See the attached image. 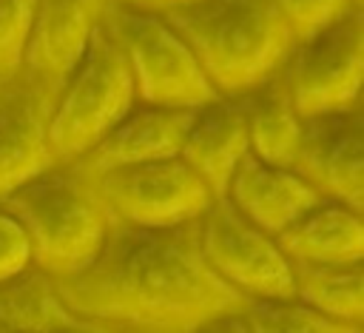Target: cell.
Listing matches in <instances>:
<instances>
[{"mask_svg": "<svg viewBox=\"0 0 364 333\" xmlns=\"http://www.w3.org/2000/svg\"><path fill=\"white\" fill-rule=\"evenodd\" d=\"M63 302L94 330L196 333L245 307L199 245V219L139 228L114 222L97 256L54 279Z\"/></svg>", "mask_w": 364, "mask_h": 333, "instance_id": "6da1fadb", "label": "cell"}, {"mask_svg": "<svg viewBox=\"0 0 364 333\" xmlns=\"http://www.w3.org/2000/svg\"><path fill=\"white\" fill-rule=\"evenodd\" d=\"M219 97H242L273 77L296 37L267 0H188L162 11Z\"/></svg>", "mask_w": 364, "mask_h": 333, "instance_id": "7a4b0ae2", "label": "cell"}, {"mask_svg": "<svg viewBox=\"0 0 364 333\" xmlns=\"http://www.w3.org/2000/svg\"><path fill=\"white\" fill-rule=\"evenodd\" d=\"M0 202L23 222L34 265L54 279L85 268L114 225L94 179L74 162H54Z\"/></svg>", "mask_w": 364, "mask_h": 333, "instance_id": "3957f363", "label": "cell"}, {"mask_svg": "<svg viewBox=\"0 0 364 333\" xmlns=\"http://www.w3.org/2000/svg\"><path fill=\"white\" fill-rule=\"evenodd\" d=\"M134 102L136 85L128 60L102 20L82 57L57 85L48 114V145L54 159L74 162L82 157Z\"/></svg>", "mask_w": 364, "mask_h": 333, "instance_id": "277c9868", "label": "cell"}, {"mask_svg": "<svg viewBox=\"0 0 364 333\" xmlns=\"http://www.w3.org/2000/svg\"><path fill=\"white\" fill-rule=\"evenodd\" d=\"M105 26L128 60L136 100L171 108H199L219 97L165 14L111 0Z\"/></svg>", "mask_w": 364, "mask_h": 333, "instance_id": "5b68a950", "label": "cell"}, {"mask_svg": "<svg viewBox=\"0 0 364 333\" xmlns=\"http://www.w3.org/2000/svg\"><path fill=\"white\" fill-rule=\"evenodd\" d=\"M279 74L301 117L358 108L364 83V6L296 40Z\"/></svg>", "mask_w": 364, "mask_h": 333, "instance_id": "8992f818", "label": "cell"}, {"mask_svg": "<svg viewBox=\"0 0 364 333\" xmlns=\"http://www.w3.org/2000/svg\"><path fill=\"white\" fill-rule=\"evenodd\" d=\"M94 185L114 222L139 228L193 222L216 199L202 176L179 154L111 168L94 176Z\"/></svg>", "mask_w": 364, "mask_h": 333, "instance_id": "52a82bcc", "label": "cell"}, {"mask_svg": "<svg viewBox=\"0 0 364 333\" xmlns=\"http://www.w3.org/2000/svg\"><path fill=\"white\" fill-rule=\"evenodd\" d=\"M199 245L213 273L245 299L290 296L293 262L279 239L216 196L199 216Z\"/></svg>", "mask_w": 364, "mask_h": 333, "instance_id": "ba28073f", "label": "cell"}, {"mask_svg": "<svg viewBox=\"0 0 364 333\" xmlns=\"http://www.w3.org/2000/svg\"><path fill=\"white\" fill-rule=\"evenodd\" d=\"M54 94L57 83L26 65L0 80V199L57 162L48 145Z\"/></svg>", "mask_w": 364, "mask_h": 333, "instance_id": "9c48e42d", "label": "cell"}, {"mask_svg": "<svg viewBox=\"0 0 364 333\" xmlns=\"http://www.w3.org/2000/svg\"><path fill=\"white\" fill-rule=\"evenodd\" d=\"M364 117L361 105L304 117L301 142L290 168L321 196L364 208Z\"/></svg>", "mask_w": 364, "mask_h": 333, "instance_id": "30bf717a", "label": "cell"}, {"mask_svg": "<svg viewBox=\"0 0 364 333\" xmlns=\"http://www.w3.org/2000/svg\"><path fill=\"white\" fill-rule=\"evenodd\" d=\"M193 108H171L136 100L74 165L85 176H100L111 168L176 157Z\"/></svg>", "mask_w": 364, "mask_h": 333, "instance_id": "8fae6325", "label": "cell"}, {"mask_svg": "<svg viewBox=\"0 0 364 333\" xmlns=\"http://www.w3.org/2000/svg\"><path fill=\"white\" fill-rule=\"evenodd\" d=\"M108 3L111 0H34L23 65L60 85L105 20Z\"/></svg>", "mask_w": 364, "mask_h": 333, "instance_id": "7c38bea8", "label": "cell"}, {"mask_svg": "<svg viewBox=\"0 0 364 333\" xmlns=\"http://www.w3.org/2000/svg\"><path fill=\"white\" fill-rule=\"evenodd\" d=\"M222 196L273 236L321 199V194L290 165H273L253 154L236 165Z\"/></svg>", "mask_w": 364, "mask_h": 333, "instance_id": "4fadbf2b", "label": "cell"}, {"mask_svg": "<svg viewBox=\"0 0 364 333\" xmlns=\"http://www.w3.org/2000/svg\"><path fill=\"white\" fill-rule=\"evenodd\" d=\"M247 154V122L239 97H216L193 108L179 157L202 176L213 196L225 194L228 179Z\"/></svg>", "mask_w": 364, "mask_h": 333, "instance_id": "5bb4252c", "label": "cell"}, {"mask_svg": "<svg viewBox=\"0 0 364 333\" xmlns=\"http://www.w3.org/2000/svg\"><path fill=\"white\" fill-rule=\"evenodd\" d=\"M364 208L338 199H316L301 216L276 233L290 262H353L364 259Z\"/></svg>", "mask_w": 364, "mask_h": 333, "instance_id": "9a60e30c", "label": "cell"}, {"mask_svg": "<svg viewBox=\"0 0 364 333\" xmlns=\"http://www.w3.org/2000/svg\"><path fill=\"white\" fill-rule=\"evenodd\" d=\"M239 102L245 108L250 154L273 165H290L301 142L304 117L296 111L282 74L276 71L262 85L242 94Z\"/></svg>", "mask_w": 364, "mask_h": 333, "instance_id": "2e32d148", "label": "cell"}, {"mask_svg": "<svg viewBox=\"0 0 364 333\" xmlns=\"http://www.w3.org/2000/svg\"><path fill=\"white\" fill-rule=\"evenodd\" d=\"M0 327L31 330H94L60 296L54 276L28 265L26 270L0 279Z\"/></svg>", "mask_w": 364, "mask_h": 333, "instance_id": "e0dca14e", "label": "cell"}, {"mask_svg": "<svg viewBox=\"0 0 364 333\" xmlns=\"http://www.w3.org/2000/svg\"><path fill=\"white\" fill-rule=\"evenodd\" d=\"M293 296L318 313L364 330V259L353 262H293Z\"/></svg>", "mask_w": 364, "mask_h": 333, "instance_id": "ac0fdd59", "label": "cell"}, {"mask_svg": "<svg viewBox=\"0 0 364 333\" xmlns=\"http://www.w3.org/2000/svg\"><path fill=\"white\" fill-rule=\"evenodd\" d=\"M210 330H242V333H353L347 324L318 313L299 296H267L247 299L242 310L219 319Z\"/></svg>", "mask_w": 364, "mask_h": 333, "instance_id": "d6986e66", "label": "cell"}, {"mask_svg": "<svg viewBox=\"0 0 364 333\" xmlns=\"http://www.w3.org/2000/svg\"><path fill=\"white\" fill-rule=\"evenodd\" d=\"M34 0H0V80L23 68Z\"/></svg>", "mask_w": 364, "mask_h": 333, "instance_id": "ffe728a7", "label": "cell"}, {"mask_svg": "<svg viewBox=\"0 0 364 333\" xmlns=\"http://www.w3.org/2000/svg\"><path fill=\"white\" fill-rule=\"evenodd\" d=\"M282 20L287 23V28L293 31L296 40L318 31L321 26L344 17L347 11L364 6V0H267Z\"/></svg>", "mask_w": 364, "mask_h": 333, "instance_id": "44dd1931", "label": "cell"}, {"mask_svg": "<svg viewBox=\"0 0 364 333\" xmlns=\"http://www.w3.org/2000/svg\"><path fill=\"white\" fill-rule=\"evenodd\" d=\"M34 265L31 242L23 222L0 202V279H9Z\"/></svg>", "mask_w": 364, "mask_h": 333, "instance_id": "7402d4cb", "label": "cell"}, {"mask_svg": "<svg viewBox=\"0 0 364 333\" xmlns=\"http://www.w3.org/2000/svg\"><path fill=\"white\" fill-rule=\"evenodd\" d=\"M117 3H125V6H136V9H151V11H168V9H176L188 0H117Z\"/></svg>", "mask_w": 364, "mask_h": 333, "instance_id": "603a6c76", "label": "cell"}]
</instances>
